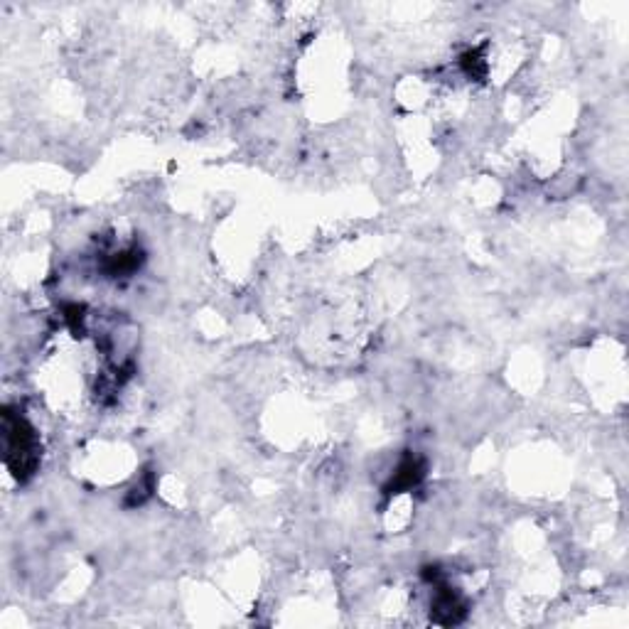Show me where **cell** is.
<instances>
[{
  "label": "cell",
  "mask_w": 629,
  "mask_h": 629,
  "mask_svg": "<svg viewBox=\"0 0 629 629\" xmlns=\"http://www.w3.org/2000/svg\"><path fill=\"white\" fill-rule=\"evenodd\" d=\"M5 462L18 480H25L35 472L40 460V443L35 428L23 416L5 411Z\"/></svg>",
  "instance_id": "1"
},
{
  "label": "cell",
  "mask_w": 629,
  "mask_h": 629,
  "mask_svg": "<svg viewBox=\"0 0 629 629\" xmlns=\"http://www.w3.org/2000/svg\"><path fill=\"white\" fill-rule=\"evenodd\" d=\"M423 477V465L416 458H408L403 460L396 470V475L391 477V485L389 492H403V489H411L421 482Z\"/></svg>",
  "instance_id": "2"
}]
</instances>
